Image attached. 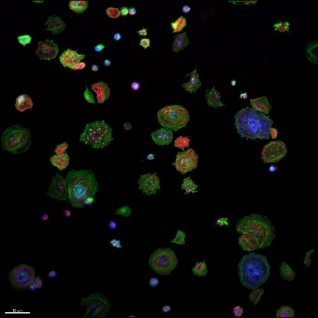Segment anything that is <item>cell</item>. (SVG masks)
<instances>
[{
    "mask_svg": "<svg viewBox=\"0 0 318 318\" xmlns=\"http://www.w3.org/2000/svg\"><path fill=\"white\" fill-rule=\"evenodd\" d=\"M264 292V289L259 287L252 289L249 296V299L256 305L258 303Z\"/></svg>",
    "mask_w": 318,
    "mask_h": 318,
    "instance_id": "cell-34",
    "label": "cell"
},
{
    "mask_svg": "<svg viewBox=\"0 0 318 318\" xmlns=\"http://www.w3.org/2000/svg\"><path fill=\"white\" fill-rule=\"evenodd\" d=\"M70 9L77 14L84 13L88 8V1H70L68 4Z\"/></svg>",
    "mask_w": 318,
    "mask_h": 318,
    "instance_id": "cell-29",
    "label": "cell"
},
{
    "mask_svg": "<svg viewBox=\"0 0 318 318\" xmlns=\"http://www.w3.org/2000/svg\"><path fill=\"white\" fill-rule=\"evenodd\" d=\"M270 268L265 256L251 252L244 256L239 263L238 275L240 281L248 289L259 288L269 278Z\"/></svg>",
    "mask_w": 318,
    "mask_h": 318,
    "instance_id": "cell-3",
    "label": "cell"
},
{
    "mask_svg": "<svg viewBox=\"0 0 318 318\" xmlns=\"http://www.w3.org/2000/svg\"><path fill=\"white\" fill-rule=\"evenodd\" d=\"M291 24L288 21H283L282 20L279 22L275 23L273 26L274 30L280 32H289L290 26Z\"/></svg>",
    "mask_w": 318,
    "mask_h": 318,
    "instance_id": "cell-36",
    "label": "cell"
},
{
    "mask_svg": "<svg viewBox=\"0 0 318 318\" xmlns=\"http://www.w3.org/2000/svg\"><path fill=\"white\" fill-rule=\"evenodd\" d=\"M190 139L188 137L180 136L174 142V146L183 150L189 146Z\"/></svg>",
    "mask_w": 318,
    "mask_h": 318,
    "instance_id": "cell-35",
    "label": "cell"
},
{
    "mask_svg": "<svg viewBox=\"0 0 318 318\" xmlns=\"http://www.w3.org/2000/svg\"><path fill=\"white\" fill-rule=\"evenodd\" d=\"M57 45L52 40L40 41L35 53L40 60L50 61L55 58L59 52Z\"/></svg>",
    "mask_w": 318,
    "mask_h": 318,
    "instance_id": "cell-15",
    "label": "cell"
},
{
    "mask_svg": "<svg viewBox=\"0 0 318 318\" xmlns=\"http://www.w3.org/2000/svg\"><path fill=\"white\" fill-rule=\"evenodd\" d=\"M95 201L93 197H89L87 198L84 202V205H89L93 204Z\"/></svg>",
    "mask_w": 318,
    "mask_h": 318,
    "instance_id": "cell-52",
    "label": "cell"
},
{
    "mask_svg": "<svg viewBox=\"0 0 318 318\" xmlns=\"http://www.w3.org/2000/svg\"><path fill=\"white\" fill-rule=\"evenodd\" d=\"M185 233L179 229L177 230L175 238L170 242L179 245H183L185 243V239L186 238Z\"/></svg>",
    "mask_w": 318,
    "mask_h": 318,
    "instance_id": "cell-37",
    "label": "cell"
},
{
    "mask_svg": "<svg viewBox=\"0 0 318 318\" xmlns=\"http://www.w3.org/2000/svg\"><path fill=\"white\" fill-rule=\"evenodd\" d=\"M170 308L168 306H165L163 308V310L164 312H167L170 310Z\"/></svg>",
    "mask_w": 318,
    "mask_h": 318,
    "instance_id": "cell-61",
    "label": "cell"
},
{
    "mask_svg": "<svg viewBox=\"0 0 318 318\" xmlns=\"http://www.w3.org/2000/svg\"><path fill=\"white\" fill-rule=\"evenodd\" d=\"M142 27V29L138 30L137 32L139 36H146L148 35L147 30L149 28H145L143 26Z\"/></svg>",
    "mask_w": 318,
    "mask_h": 318,
    "instance_id": "cell-49",
    "label": "cell"
},
{
    "mask_svg": "<svg viewBox=\"0 0 318 318\" xmlns=\"http://www.w3.org/2000/svg\"><path fill=\"white\" fill-rule=\"evenodd\" d=\"M151 136L156 144L163 146L168 145L172 142L173 134L171 130L163 127L152 132Z\"/></svg>",
    "mask_w": 318,
    "mask_h": 318,
    "instance_id": "cell-17",
    "label": "cell"
},
{
    "mask_svg": "<svg viewBox=\"0 0 318 318\" xmlns=\"http://www.w3.org/2000/svg\"><path fill=\"white\" fill-rule=\"evenodd\" d=\"M1 141L2 149L11 153L25 152L32 142L30 129L19 124L12 125L3 132Z\"/></svg>",
    "mask_w": 318,
    "mask_h": 318,
    "instance_id": "cell-5",
    "label": "cell"
},
{
    "mask_svg": "<svg viewBox=\"0 0 318 318\" xmlns=\"http://www.w3.org/2000/svg\"><path fill=\"white\" fill-rule=\"evenodd\" d=\"M123 127L126 130H129L131 129L132 125L129 123H125L123 125Z\"/></svg>",
    "mask_w": 318,
    "mask_h": 318,
    "instance_id": "cell-56",
    "label": "cell"
},
{
    "mask_svg": "<svg viewBox=\"0 0 318 318\" xmlns=\"http://www.w3.org/2000/svg\"><path fill=\"white\" fill-rule=\"evenodd\" d=\"M244 312L243 308L239 305L234 306L233 310V313L234 316L236 317H239L242 316Z\"/></svg>",
    "mask_w": 318,
    "mask_h": 318,
    "instance_id": "cell-43",
    "label": "cell"
},
{
    "mask_svg": "<svg viewBox=\"0 0 318 318\" xmlns=\"http://www.w3.org/2000/svg\"><path fill=\"white\" fill-rule=\"evenodd\" d=\"M189 76V80L187 82L183 84L182 86L183 89L188 93H192L195 92L201 85L199 76L196 69L187 75Z\"/></svg>",
    "mask_w": 318,
    "mask_h": 318,
    "instance_id": "cell-20",
    "label": "cell"
},
{
    "mask_svg": "<svg viewBox=\"0 0 318 318\" xmlns=\"http://www.w3.org/2000/svg\"><path fill=\"white\" fill-rule=\"evenodd\" d=\"M178 263L175 252L167 248L156 249L150 256L148 261L151 268L161 275L169 274L176 268Z\"/></svg>",
    "mask_w": 318,
    "mask_h": 318,
    "instance_id": "cell-8",
    "label": "cell"
},
{
    "mask_svg": "<svg viewBox=\"0 0 318 318\" xmlns=\"http://www.w3.org/2000/svg\"><path fill=\"white\" fill-rule=\"evenodd\" d=\"M67 186V199L73 207L84 206L88 198L94 197L98 189L95 177L91 170H72L66 177Z\"/></svg>",
    "mask_w": 318,
    "mask_h": 318,
    "instance_id": "cell-2",
    "label": "cell"
},
{
    "mask_svg": "<svg viewBox=\"0 0 318 318\" xmlns=\"http://www.w3.org/2000/svg\"><path fill=\"white\" fill-rule=\"evenodd\" d=\"M237 232L240 234H248L256 240L258 249L270 246L275 237L274 226L270 221L265 216L253 213L240 219L236 225Z\"/></svg>",
    "mask_w": 318,
    "mask_h": 318,
    "instance_id": "cell-4",
    "label": "cell"
},
{
    "mask_svg": "<svg viewBox=\"0 0 318 318\" xmlns=\"http://www.w3.org/2000/svg\"><path fill=\"white\" fill-rule=\"evenodd\" d=\"M238 243L244 251H252L258 249V246L256 239L248 234H242L238 238Z\"/></svg>",
    "mask_w": 318,
    "mask_h": 318,
    "instance_id": "cell-23",
    "label": "cell"
},
{
    "mask_svg": "<svg viewBox=\"0 0 318 318\" xmlns=\"http://www.w3.org/2000/svg\"><path fill=\"white\" fill-rule=\"evenodd\" d=\"M110 244L113 247L117 248L120 249L122 248V246L120 240L113 239L109 242Z\"/></svg>",
    "mask_w": 318,
    "mask_h": 318,
    "instance_id": "cell-46",
    "label": "cell"
},
{
    "mask_svg": "<svg viewBox=\"0 0 318 318\" xmlns=\"http://www.w3.org/2000/svg\"><path fill=\"white\" fill-rule=\"evenodd\" d=\"M106 11L108 16L111 18H117L120 15V10L116 7H109L106 9Z\"/></svg>",
    "mask_w": 318,
    "mask_h": 318,
    "instance_id": "cell-38",
    "label": "cell"
},
{
    "mask_svg": "<svg viewBox=\"0 0 318 318\" xmlns=\"http://www.w3.org/2000/svg\"><path fill=\"white\" fill-rule=\"evenodd\" d=\"M193 275L199 277L206 275L208 272L207 264L205 261L196 262L194 266L192 268Z\"/></svg>",
    "mask_w": 318,
    "mask_h": 318,
    "instance_id": "cell-31",
    "label": "cell"
},
{
    "mask_svg": "<svg viewBox=\"0 0 318 318\" xmlns=\"http://www.w3.org/2000/svg\"><path fill=\"white\" fill-rule=\"evenodd\" d=\"M48 25L46 30L51 31L54 34L61 33L65 29L66 24L59 16L56 15L48 17L45 25Z\"/></svg>",
    "mask_w": 318,
    "mask_h": 318,
    "instance_id": "cell-21",
    "label": "cell"
},
{
    "mask_svg": "<svg viewBox=\"0 0 318 318\" xmlns=\"http://www.w3.org/2000/svg\"><path fill=\"white\" fill-rule=\"evenodd\" d=\"M258 1H246V5H249L251 4H256Z\"/></svg>",
    "mask_w": 318,
    "mask_h": 318,
    "instance_id": "cell-60",
    "label": "cell"
},
{
    "mask_svg": "<svg viewBox=\"0 0 318 318\" xmlns=\"http://www.w3.org/2000/svg\"><path fill=\"white\" fill-rule=\"evenodd\" d=\"M205 97L207 103L209 107L216 108L225 106L220 100V93L214 86L211 89L206 90Z\"/></svg>",
    "mask_w": 318,
    "mask_h": 318,
    "instance_id": "cell-22",
    "label": "cell"
},
{
    "mask_svg": "<svg viewBox=\"0 0 318 318\" xmlns=\"http://www.w3.org/2000/svg\"><path fill=\"white\" fill-rule=\"evenodd\" d=\"M147 158L149 160H152L154 158V156L152 154H150L148 155Z\"/></svg>",
    "mask_w": 318,
    "mask_h": 318,
    "instance_id": "cell-59",
    "label": "cell"
},
{
    "mask_svg": "<svg viewBox=\"0 0 318 318\" xmlns=\"http://www.w3.org/2000/svg\"><path fill=\"white\" fill-rule=\"evenodd\" d=\"M198 157L191 148L178 152L173 164L176 170L182 174L190 172L197 166Z\"/></svg>",
    "mask_w": 318,
    "mask_h": 318,
    "instance_id": "cell-11",
    "label": "cell"
},
{
    "mask_svg": "<svg viewBox=\"0 0 318 318\" xmlns=\"http://www.w3.org/2000/svg\"><path fill=\"white\" fill-rule=\"evenodd\" d=\"M46 194L60 202L67 199V186L66 178L57 172L52 177Z\"/></svg>",
    "mask_w": 318,
    "mask_h": 318,
    "instance_id": "cell-13",
    "label": "cell"
},
{
    "mask_svg": "<svg viewBox=\"0 0 318 318\" xmlns=\"http://www.w3.org/2000/svg\"><path fill=\"white\" fill-rule=\"evenodd\" d=\"M279 270L281 277L286 281H292L296 277V272L284 261L280 265Z\"/></svg>",
    "mask_w": 318,
    "mask_h": 318,
    "instance_id": "cell-27",
    "label": "cell"
},
{
    "mask_svg": "<svg viewBox=\"0 0 318 318\" xmlns=\"http://www.w3.org/2000/svg\"><path fill=\"white\" fill-rule=\"evenodd\" d=\"M114 39L116 41L120 40L121 38V35L120 33H116L113 36Z\"/></svg>",
    "mask_w": 318,
    "mask_h": 318,
    "instance_id": "cell-55",
    "label": "cell"
},
{
    "mask_svg": "<svg viewBox=\"0 0 318 318\" xmlns=\"http://www.w3.org/2000/svg\"><path fill=\"white\" fill-rule=\"evenodd\" d=\"M273 120L268 116L250 107L238 111L234 116V125L242 137L255 139L277 137L278 131L272 128Z\"/></svg>",
    "mask_w": 318,
    "mask_h": 318,
    "instance_id": "cell-1",
    "label": "cell"
},
{
    "mask_svg": "<svg viewBox=\"0 0 318 318\" xmlns=\"http://www.w3.org/2000/svg\"><path fill=\"white\" fill-rule=\"evenodd\" d=\"M191 7L187 5H184L182 7V11L184 13H188L191 11Z\"/></svg>",
    "mask_w": 318,
    "mask_h": 318,
    "instance_id": "cell-53",
    "label": "cell"
},
{
    "mask_svg": "<svg viewBox=\"0 0 318 318\" xmlns=\"http://www.w3.org/2000/svg\"><path fill=\"white\" fill-rule=\"evenodd\" d=\"M159 122L163 127L176 131L185 126L189 115L187 110L182 106L171 105L165 107L157 113Z\"/></svg>",
    "mask_w": 318,
    "mask_h": 318,
    "instance_id": "cell-7",
    "label": "cell"
},
{
    "mask_svg": "<svg viewBox=\"0 0 318 318\" xmlns=\"http://www.w3.org/2000/svg\"><path fill=\"white\" fill-rule=\"evenodd\" d=\"M315 251V249H311L306 253L304 259V263L307 267L310 266L311 264V256Z\"/></svg>",
    "mask_w": 318,
    "mask_h": 318,
    "instance_id": "cell-44",
    "label": "cell"
},
{
    "mask_svg": "<svg viewBox=\"0 0 318 318\" xmlns=\"http://www.w3.org/2000/svg\"><path fill=\"white\" fill-rule=\"evenodd\" d=\"M105 47V46L103 44H99L94 47V50L95 52H99L102 51Z\"/></svg>",
    "mask_w": 318,
    "mask_h": 318,
    "instance_id": "cell-51",
    "label": "cell"
},
{
    "mask_svg": "<svg viewBox=\"0 0 318 318\" xmlns=\"http://www.w3.org/2000/svg\"><path fill=\"white\" fill-rule=\"evenodd\" d=\"M51 164L60 170H63L69 165L70 158L66 152L61 154H55L50 158Z\"/></svg>",
    "mask_w": 318,
    "mask_h": 318,
    "instance_id": "cell-25",
    "label": "cell"
},
{
    "mask_svg": "<svg viewBox=\"0 0 318 318\" xmlns=\"http://www.w3.org/2000/svg\"><path fill=\"white\" fill-rule=\"evenodd\" d=\"M91 89L96 94L98 102L102 104L109 98L110 91L107 84L100 81L91 85Z\"/></svg>",
    "mask_w": 318,
    "mask_h": 318,
    "instance_id": "cell-18",
    "label": "cell"
},
{
    "mask_svg": "<svg viewBox=\"0 0 318 318\" xmlns=\"http://www.w3.org/2000/svg\"><path fill=\"white\" fill-rule=\"evenodd\" d=\"M92 70L94 71H96L98 70V66L96 65H93L91 67Z\"/></svg>",
    "mask_w": 318,
    "mask_h": 318,
    "instance_id": "cell-57",
    "label": "cell"
},
{
    "mask_svg": "<svg viewBox=\"0 0 318 318\" xmlns=\"http://www.w3.org/2000/svg\"><path fill=\"white\" fill-rule=\"evenodd\" d=\"M85 57L84 54L79 53L76 51L68 48L63 52L59 59L64 67L71 69L83 60Z\"/></svg>",
    "mask_w": 318,
    "mask_h": 318,
    "instance_id": "cell-16",
    "label": "cell"
},
{
    "mask_svg": "<svg viewBox=\"0 0 318 318\" xmlns=\"http://www.w3.org/2000/svg\"><path fill=\"white\" fill-rule=\"evenodd\" d=\"M17 38L19 43L23 46H25L26 44L30 43L32 39L28 34L19 36Z\"/></svg>",
    "mask_w": 318,
    "mask_h": 318,
    "instance_id": "cell-42",
    "label": "cell"
},
{
    "mask_svg": "<svg viewBox=\"0 0 318 318\" xmlns=\"http://www.w3.org/2000/svg\"><path fill=\"white\" fill-rule=\"evenodd\" d=\"M84 96L85 100L89 103L91 104L96 103L93 94L89 90L87 86H86V89L84 93Z\"/></svg>",
    "mask_w": 318,
    "mask_h": 318,
    "instance_id": "cell-41",
    "label": "cell"
},
{
    "mask_svg": "<svg viewBox=\"0 0 318 318\" xmlns=\"http://www.w3.org/2000/svg\"><path fill=\"white\" fill-rule=\"evenodd\" d=\"M80 305L86 307L84 318L105 317L109 312L111 303L104 295L98 293L90 294L87 297L82 298Z\"/></svg>",
    "mask_w": 318,
    "mask_h": 318,
    "instance_id": "cell-9",
    "label": "cell"
},
{
    "mask_svg": "<svg viewBox=\"0 0 318 318\" xmlns=\"http://www.w3.org/2000/svg\"><path fill=\"white\" fill-rule=\"evenodd\" d=\"M138 184L139 189L148 196L156 194L161 188L160 179L155 172L141 175Z\"/></svg>",
    "mask_w": 318,
    "mask_h": 318,
    "instance_id": "cell-14",
    "label": "cell"
},
{
    "mask_svg": "<svg viewBox=\"0 0 318 318\" xmlns=\"http://www.w3.org/2000/svg\"><path fill=\"white\" fill-rule=\"evenodd\" d=\"M104 65L106 66H108L111 64V61L109 59H106L104 62Z\"/></svg>",
    "mask_w": 318,
    "mask_h": 318,
    "instance_id": "cell-58",
    "label": "cell"
},
{
    "mask_svg": "<svg viewBox=\"0 0 318 318\" xmlns=\"http://www.w3.org/2000/svg\"><path fill=\"white\" fill-rule=\"evenodd\" d=\"M190 42L185 31L175 35L173 37V41L172 45L173 51L177 52L184 50Z\"/></svg>",
    "mask_w": 318,
    "mask_h": 318,
    "instance_id": "cell-24",
    "label": "cell"
},
{
    "mask_svg": "<svg viewBox=\"0 0 318 318\" xmlns=\"http://www.w3.org/2000/svg\"><path fill=\"white\" fill-rule=\"evenodd\" d=\"M150 39L149 38H142L140 40L139 44L144 49H146L150 46Z\"/></svg>",
    "mask_w": 318,
    "mask_h": 318,
    "instance_id": "cell-45",
    "label": "cell"
},
{
    "mask_svg": "<svg viewBox=\"0 0 318 318\" xmlns=\"http://www.w3.org/2000/svg\"><path fill=\"white\" fill-rule=\"evenodd\" d=\"M69 146L68 143L66 142L57 145L54 150L55 154H61L66 152Z\"/></svg>",
    "mask_w": 318,
    "mask_h": 318,
    "instance_id": "cell-39",
    "label": "cell"
},
{
    "mask_svg": "<svg viewBox=\"0 0 318 318\" xmlns=\"http://www.w3.org/2000/svg\"><path fill=\"white\" fill-rule=\"evenodd\" d=\"M120 11V15L123 16H126L129 14V8L125 6L121 7Z\"/></svg>",
    "mask_w": 318,
    "mask_h": 318,
    "instance_id": "cell-50",
    "label": "cell"
},
{
    "mask_svg": "<svg viewBox=\"0 0 318 318\" xmlns=\"http://www.w3.org/2000/svg\"><path fill=\"white\" fill-rule=\"evenodd\" d=\"M35 270L30 266L25 264H19L12 269L9 274L12 286L18 289H24L32 283L35 278Z\"/></svg>",
    "mask_w": 318,
    "mask_h": 318,
    "instance_id": "cell-10",
    "label": "cell"
},
{
    "mask_svg": "<svg viewBox=\"0 0 318 318\" xmlns=\"http://www.w3.org/2000/svg\"><path fill=\"white\" fill-rule=\"evenodd\" d=\"M306 53L308 60L312 63H318V43L317 41H311L307 44Z\"/></svg>",
    "mask_w": 318,
    "mask_h": 318,
    "instance_id": "cell-28",
    "label": "cell"
},
{
    "mask_svg": "<svg viewBox=\"0 0 318 318\" xmlns=\"http://www.w3.org/2000/svg\"><path fill=\"white\" fill-rule=\"evenodd\" d=\"M33 1L34 2H35L36 3H42V2H43V1Z\"/></svg>",
    "mask_w": 318,
    "mask_h": 318,
    "instance_id": "cell-62",
    "label": "cell"
},
{
    "mask_svg": "<svg viewBox=\"0 0 318 318\" xmlns=\"http://www.w3.org/2000/svg\"><path fill=\"white\" fill-rule=\"evenodd\" d=\"M137 12L136 8L134 7H130L129 8V14L131 16L135 15Z\"/></svg>",
    "mask_w": 318,
    "mask_h": 318,
    "instance_id": "cell-54",
    "label": "cell"
},
{
    "mask_svg": "<svg viewBox=\"0 0 318 318\" xmlns=\"http://www.w3.org/2000/svg\"><path fill=\"white\" fill-rule=\"evenodd\" d=\"M199 186L194 183L190 177H188L184 179L180 188L181 190L185 191L184 194L188 195L190 193H197L198 191L196 189Z\"/></svg>",
    "mask_w": 318,
    "mask_h": 318,
    "instance_id": "cell-30",
    "label": "cell"
},
{
    "mask_svg": "<svg viewBox=\"0 0 318 318\" xmlns=\"http://www.w3.org/2000/svg\"><path fill=\"white\" fill-rule=\"evenodd\" d=\"M295 316L294 310L291 307L283 305L276 311V317H293Z\"/></svg>",
    "mask_w": 318,
    "mask_h": 318,
    "instance_id": "cell-33",
    "label": "cell"
},
{
    "mask_svg": "<svg viewBox=\"0 0 318 318\" xmlns=\"http://www.w3.org/2000/svg\"><path fill=\"white\" fill-rule=\"evenodd\" d=\"M32 284L36 288H39L42 286V282L41 279L39 277H35L34 279Z\"/></svg>",
    "mask_w": 318,
    "mask_h": 318,
    "instance_id": "cell-47",
    "label": "cell"
},
{
    "mask_svg": "<svg viewBox=\"0 0 318 318\" xmlns=\"http://www.w3.org/2000/svg\"><path fill=\"white\" fill-rule=\"evenodd\" d=\"M187 21L186 18L183 16L178 17L175 21L171 22L170 25L173 33L181 32L187 25Z\"/></svg>",
    "mask_w": 318,
    "mask_h": 318,
    "instance_id": "cell-32",
    "label": "cell"
},
{
    "mask_svg": "<svg viewBox=\"0 0 318 318\" xmlns=\"http://www.w3.org/2000/svg\"><path fill=\"white\" fill-rule=\"evenodd\" d=\"M79 140L93 148H103L113 140L112 129L104 120L93 121L85 125Z\"/></svg>",
    "mask_w": 318,
    "mask_h": 318,
    "instance_id": "cell-6",
    "label": "cell"
},
{
    "mask_svg": "<svg viewBox=\"0 0 318 318\" xmlns=\"http://www.w3.org/2000/svg\"><path fill=\"white\" fill-rule=\"evenodd\" d=\"M33 106L32 100L27 94H22L16 98L15 106L18 111L23 112L31 109Z\"/></svg>",
    "mask_w": 318,
    "mask_h": 318,
    "instance_id": "cell-26",
    "label": "cell"
},
{
    "mask_svg": "<svg viewBox=\"0 0 318 318\" xmlns=\"http://www.w3.org/2000/svg\"><path fill=\"white\" fill-rule=\"evenodd\" d=\"M250 102L252 108L253 110L265 115H268L272 107L266 96L250 99Z\"/></svg>",
    "mask_w": 318,
    "mask_h": 318,
    "instance_id": "cell-19",
    "label": "cell"
},
{
    "mask_svg": "<svg viewBox=\"0 0 318 318\" xmlns=\"http://www.w3.org/2000/svg\"><path fill=\"white\" fill-rule=\"evenodd\" d=\"M115 214L126 217L131 215V210L128 206L122 207L118 208L116 210Z\"/></svg>",
    "mask_w": 318,
    "mask_h": 318,
    "instance_id": "cell-40",
    "label": "cell"
},
{
    "mask_svg": "<svg viewBox=\"0 0 318 318\" xmlns=\"http://www.w3.org/2000/svg\"><path fill=\"white\" fill-rule=\"evenodd\" d=\"M86 65V64L85 62L80 61L71 69L75 70H82L85 67Z\"/></svg>",
    "mask_w": 318,
    "mask_h": 318,
    "instance_id": "cell-48",
    "label": "cell"
},
{
    "mask_svg": "<svg viewBox=\"0 0 318 318\" xmlns=\"http://www.w3.org/2000/svg\"><path fill=\"white\" fill-rule=\"evenodd\" d=\"M287 148L285 144L280 141L270 142L264 147L261 152V158L266 163L278 161L286 154Z\"/></svg>",
    "mask_w": 318,
    "mask_h": 318,
    "instance_id": "cell-12",
    "label": "cell"
}]
</instances>
